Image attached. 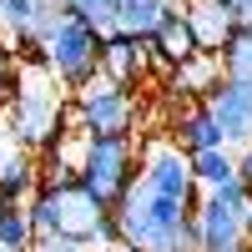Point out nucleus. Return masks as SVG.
<instances>
[{"instance_id":"9","label":"nucleus","mask_w":252,"mask_h":252,"mask_svg":"<svg viewBox=\"0 0 252 252\" xmlns=\"http://www.w3.org/2000/svg\"><path fill=\"white\" fill-rule=\"evenodd\" d=\"M152 66V40H141L131 31H111L101 40V76H111L116 86H136Z\"/></svg>"},{"instance_id":"23","label":"nucleus","mask_w":252,"mask_h":252,"mask_svg":"<svg viewBox=\"0 0 252 252\" xmlns=\"http://www.w3.org/2000/svg\"><path fill=\"white\" fill-rule=\"evenodd\" d=\"M227 10H232V20L237 26H252V0H222Z\"/></svg>"},{"instance_id":"7","label":"nucleus","mask_w":252,"mask_h":252,"mask_svg":"<svg viewBox=\"0 0 252 252\" xmlns=\"http://www.w3.org/2000/svg\"><path fill=\"white\" fill-rule=\"evenodd\" d=\"M141 182L152 187V192H161V197L192 207V212L202 207V182L192 172V157H187L172 136H152L141 146Z\"/></svg>"},{"instance_id":"11","label":"nucleus","mask_w":252,"mask_h":252,"mask_svg":"<svg viewBox=\"0 0 252 252\" xmlns=\"http://www.w3.org/2000/svg\"><path fill=\"white\" fill-rule=\"evenodd\" d=\"M172 141L182 146L187 157H202V152H217V146H227L222 141V126H217V116L202 106V101H192V106H182L177 116H172Z\"/></svg>"},{"instance_id":"25","label":"nucleus","mask_w":252,"mask_h":252,"mask_svg":"<svg viewBox=\"0 0 252 252\" xmlns=\"http://www.w3.org/2000/svg\"><path fill=\"white\" fill-rule=\"evenodd\" d=\"M106 252H136V247H106Z\"/></svg>"},{"instance_id":"6","label":"nucleus","mask_w":252,"mask_h":252,"mask_svg":"<svg viewBox=\"0 0 252 252\" xmlns=\"http://www.w3.org/2000/svg\"><path fill=\"white\" fill-rule=\"evenodd\" d=\"M71 111H76V126L86 136H136L131 131L136 126V96H131V86H116L111 76L86 81L76 91Z\"/></svg>"},{"instance_id":"1","label":"nucleus","mask_w":252,"mask_h":252,"mask_svg":"<svg viewBox=\"0 0 252 252\" xmlns=\"http://www.w3.org/2000/svg\"><path fill=\"white\" fill-rule=\"evenodd\" d=\"M26 207H31L40 237H71V242H86V247H96V232L111 212V207H101L81 187V177L76 182H40V192Z\"/></svg>"},{"instance_id":"17","label":"nucleus","mask_w":252,"mask_h":252,"mask_svg":"<svg viewBox=\"0 0 252 252\" xmlns=\"http://www.w3.org/2000/svg\"><path fill=\"white\" fill-rule=\"evenodd\" d=\"M192 172H197V182H202V192H217V187L237 182V152H232V146L202 152V157H192Z\"/></svg>"},{"instance_id":"4","label":"nucleus","mask_w":252,"mask_h":252,"mask_svg":"<svg viewBox=\"0 0 252 252\" xmlns=\"http://www.w3.org/2000/svg\"><path fill=\"white\" fill-rule=\"evenodd\" d=\"M101 40L106 35H96L86 20H76V15H61L56 20V31L46 40V71L61 91H81L86 81L101 76Z\"/></svg>"},{"instance_id":"15","label":"nucleus","mask_w":252,"mask_h":252,"mask_svg":"<svg viewBox=\"0 0 252 252\" xmlns=\"http://www.w3.org/2000/svg\"><path fill=\"white\" fill-rule=\"evenodd\" d=\"M177 5L172 0H121V15H116V31H131L141 40H152L161 26H166V15H172Z\"/></svg>"},{"instance_id":"12","label":"nucleus","mask_w":252,"mask_h":252,"mask_svg":"<svg viewBox=\"0 0 252 252\" xmlns=\"http://www.w3.org/2000/svg\"><path fill=\"white\" fill-rule=\"evenodd\" d=\"M182 15H187V26H192L197 46H202L207 56H222V46H227L232 31H237V20H232V10H227L222 0H187Z\"/></svg>"},{"instance_id":"19","label":"nucleus","mask_w":252,"mask_h":252,"mask_svg":"<svg viewBox=\"0 0 252 252\" xmlns=\"http://www.w3.org/2000/svg\"><path fill=\"white\" fill-rule=\"evenodd\" d=\"M66 15L86 20L96 35H111V31H116V15H121V0H71Z\"/></svg>"},{"instance_id":"24","label":"nucleus","mask_w":252,"mask_h":252,"mask_svg":"<svg viewBox=\"0 0 252 252\" xmlns=\"http://www.w3.org/2000/svg\"><path fill=\"white\" fill-rule=\"evenodd\" d=\"M247 237H252V202H247Z\"/></svg>"},{"instance_id":"14","label":"nucleus","mask_w":252,"mask_h":252,"mask_svg":"<svg viewBox=\"0 0 252 252\" xmlns=\"http://www.w3.org/2000/svg\"><path fill=\"white\" fill-rule=\"evenodd\" d=\"M222 81H227V76H222V61L202 51L197 61H187V66H177L172 76H166V91H172L177 101H207Z\"/></svg>"},{"instance_id":"5","label":"nucleus","mask_w":252,"mask_h":252,"mask_svg":"<svg viewBox=\"0 0 252 252\" xmlns=\"http://www.w3.org/2000/svg\"><path fill=\"white\" fill-rule=\"evenodd\" d=\"M247 187L227 182L217 192H202L197 207V232H202V252H252L247 237Z\"/></svg>"},{"instance_id":"16","label":"nucleus","mask_w":252,"mask_h":252,"mask_svg":"<svg viewBox=\"0 0 252 252\" xmlns=\"http://www.w3.org/2000/svg\"><path fill=\"white\" fill-rule=\"evenodd\" d=\"M35 242H40V232H35L31 207L0 202V252H35Z\"/></svg>"},{"instance_id":"21","label":"nucleus","mask_w":252,"mask_h":252,"mask_svg":"<svg viewBox=\"0 0 252 252\" xmlns=\"http://www.w3.org/2000/svg\"><path fill=\"white\" fill-rule=\"evenodd\" d=\"M237 182L247 187V197H252V141H247L242 152H237Z\"/></svg>"},{"instance_id":"13","label":"nucleus","mask_w":252,"mask_h":252,"mask_svg":"<svg viewBox=\"0 0 252 252\" xmlns=\"http://www.w3.org/2000/svg\"><path fill=\"white\" fill-rule=\"evenodd\" d=\"M202 56V46H197V35H192V26H187V15L182 10H172L166 15V26L152 35V61L172 76L177 66H187V61H197Z\"/></svg>"},{"instance_id":"2","label":"nucleus","mask_w":252,"mask_h":252,"mask_svg":"<svg viewBox=\"0 0 252 252\" xmlns=\"http://www.w3.org/2000/svg\"><path fill=\"white\" fill-rule=\"evenodd\" d=\"M10 136L26 152H51L66 131V106L51 91V71L46 66H26V86H20L15 106H10Z\"/></svg>"},{"instance_id":"22","label":"nucleus","mask_w":252,"mask_h":252,"mask_svg":"<svg viewBox=\"0 0 252 252\" xmlns=\"http://www.w3.org/2000/svg\"><path fill=\"white\" fill-rule=\"evenodd\" d=\"M15 66H20V56H15V46H10V35H0V81H5Z\"/></svg>"},{"instance_id":"10","label":"nucleus","mask_w":252,"mask_h":252,"mask_svg":"<svg viewBox=\"0 0 252 252\" xmlns=\"http://www.w3.org/2000/svg\"><path fill=\"white\" fill-rule=\"evenodd\" d=\"M40 182H46V172H40L35 152H26V146H5L0 152V202L26 207L40 192Z\"/></svg>"},{"instance_id":"20","label":"nucleus","mask_w":252,"mask_h":252,"mask_svg":"<svg viewBox=\"0 0 252 252\" xmlns=\"http://www.w3.org/2000/svg\"><path fill=\"white\" fill-rule=\"evenodd\" d=\"M35 252H91L86 242H71V237H40Z\"/></svg>"},{"instance_id":"18","label":"nucleus","mask_w":252,"mask_h":252,"mask_svg":"<svg viewBox=\"0 0 252 252\" xmlns=\"http://www.w3.org/2000/svg\"><path fill=\"white\" fill-rule=\"evenodd\" d=\"M222 76L227 81H237V86H252V26H237L232 40L222 46Z\"/></svg>"},{"instance_id":"8","label":"nucleus","mask_w":252,"mask_h":252,"mask_svg":"<svg viewBox=\"0 0 252 252\" xmlns=\"http://www.w3.org/2000/svg\"><path fill=\"white\" fill-rule=\"evenodd\" d=\"M207 111L217 116V126H222V141L227 146H242L252 141V86H237V81H222V86L202 101Z\"/></svg>"},{"instance_id":"3","label":"nucleus","mask_w":252,"mask_h":252,"mask_svg":"<svg viewBox=\"0 0 252 252\" xmlns=\"http://www.w3.org/2000/svg\"><path fill=\"white\" fill-rule=\"evenodd\" d=\"M136 177H141L136 136H86V146H81V187L101 207H116Z\"/></svg>"}]
</instances>
